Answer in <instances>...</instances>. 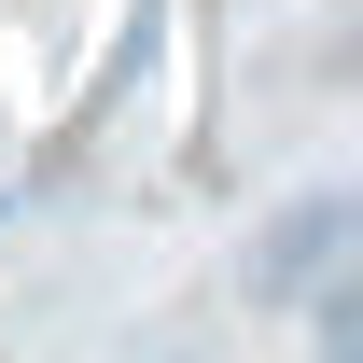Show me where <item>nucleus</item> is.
Instances as JSON below:
<instances>
[{"label": "nucleus", "instance_id": "1", "mask_svg": "<svg viewBox=\"0 0 363 363\" xmlns=\"http://www.w3.org/2000/svg\"><path fill=\"white\" fill-rule=\"evenodd\" d=\"M335 238H350V210H335V196H321V210H294V224H279V252H266V279H308Z\"/></svg>", "mask_w": 363, "mask_h": 363}]
</instances>
